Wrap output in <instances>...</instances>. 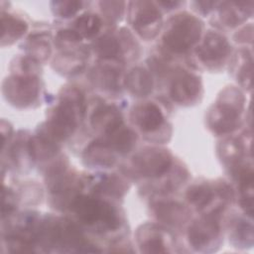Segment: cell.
<instances>
[{
	"label": "cell",
	"mask_w": 254,
	"mask_h": 254,
	"mask_svg": "<svg viewBox=\"0 0 254 254\" xmlns=\"http://www.w3.org/2000/svg\"><path fill=\"white\" fill-rule=\"evenodd\" d=\"M84 112L83 96L76 88L64 90L61 102L54 109L47 122V132L52 139L63 140L68 137L77 125V117Z\"/></svg>",
	"instance_id": "1"
},
{
	"label": "cell",
	"mask_w": 254,
	"mask_h": 254,
	"mask_svg": "<svg viewBox=\"0 0 254 254\" xmlns=\"http://www.w3.org/2000/svg\"><path fill=\"white\" fill-rule=\"evenodd\" d=\"M243 102V95L238 89L233 86L225 88L208 112L207 122L211 130L217 134H224L236 129Z\"/></svg>",
	"instance_id": "2"
},
{
	"label": "cell",
	"mask_w": 254,
	"mask_h": 254,
	"mask_svg": "<svg viewBox=\"0 0 254 254\" xmlns=\"http://www.w3.org/2000/svg\"><path fill=\"white\" fill-rule=\"evenodd\" d=\"M71 208L86 224H101L105 229L114 230L119 226V216L108 202L88 195H77L71 201Z\"/></svg>",
	"instance_id": "3"
},
{
	"label": "cell",
	"mask_w": 254,
	"mask_h": 254,
	"mask_svg": "<svg viewBox=\"0 0 254 254\" xmlns=\"http://www.w3.org/2000/svg\"><path fill=\"white\" fill-rule=\"evenodd\" d=\"M200 32L201 24L195 17L181 14L164 35V44L174 53H184L198 41Z\"/></svg>",
	"instance_id": "4"
},
{
	"label": "cell",
	"mask_w": 254,
	"mask_h": 254,
	"mask_svg": "<svg viewBox=\"0 0 254 254\" xmlns=\"http://www.w3.org/2000/svg\"><path fill=\"white\" fill-rule=\"evenodd\" d=\"M6 99L18 107L31 105L39 94V81L33 74L14 75L3 83Z\"/></svg>",
	"instance_id": "5"
},
{
	"label": "cell",
	"mask_w": 254,
	"mask_h": 254,
	"mask_svg": "<svg viewBox=\"0 0 254 254\" xmlns=\"http://www.w3.org/2000/svg\"><path fill=\"white\" fill-rule=\"evenodd\" d=\"M172 155L166 149L147 148L133 158L135 169L144 177L156 178L165 174L171 167Z\"/></svg>",
	"instance_id": "6"
},
{
	"label": "cell",
	"mask_w": 254,
	"mask_h": 254,
	"mask_svg": "<svg viewBox=\"0 0 254 254\" xmlns=\"http://www.w3.org/2000/svg\"><path fill=\"white\" fill-rule=\"evenodd\" d=\"M137 4L139 7L133 17V26L143 38L152 39L162 27L161 13L152 2L143 1Z\"/></svg>",
	"instance_id": "7"
},
{
	"label": "cell",
	"mask_w": 254,
	"mask_h": 254,
	"mask_svg": "<svg viewBox=\"0 0 254 254\" xmlns=\"http://www.w3.org/2000/svg\"><path fill=\"white\" fill-rule=\"evenodd\" d=\"M220 232L219 224L213 216H205L198 219L189 229L190 244L196 250L206 249Z\"/></svg>",
	"instance_id": "8"
},
{
	"label": "cell",
	"mask_w": 254,
	"mask_h": 254,
	"mask_svg": "<svg viewBox=\"0 0 254 254\" xmlns=\"http://www.w3.org/2000/svg\"><path fill=\"white\" fill-rule=\"evenodd\" d=\"M201 90L199 78L189 72L180 73L172 82L170 93L172 98L179 103H190Z\"/></svg>",
	"instance_id": "9"
},
{
	"label": "cell",
	"mask_w": 254,
	"mask_h": 254,
	"mask_svg": "<svg viewBox=\"0 0 254 254\" xmlns=\"http://www.w3.org/2000/svg\"><path fill=\"white\" fill-rule=\"evenodd\" d=\"M229 49V44L223 36L215 32H208L202 44L196 50V54L202 62L214 64L225 59Z\"/></svg>",
	"instance_id": "10"
},
{
	"label": "cell",
	"mask_w": 254,
	"mask_h": 254,
	"mask_svg": "<svg viewBox=\"0 0 254 254\" xmlns=\"http://www.w3.org/2000/svg\"><path fill=\"white\" fill-rule=\"evenodd\" d=\"M132 119L143 131H154L161 126L164 121V116L156 104L146 102L137 105L133 109Z\"/></svg>",
	"instance_id": "11"
},
{
	"label": "cell",
	"mask_w": 254,
	"mask_h": 254,
	"mask_svg": "<svg viewBox=\"0 0 254 254\" xmlns=\"http://www.w3.org/2000/svg\"><path fill=\"white\" fill-rule=\"evenodd\" d=\"M91 125L107 135L122 125L121 113L113 105L100 106L91 116Z\"/></svg>",
	"instance_id": "12"
},
{
	"label": "cell",
	"mask_w": 254,
	"mask_h": 254,
	"mask_svg": "<svg viewBox=\"0 0 254 254\" xmlns=\"http://www.w3.org/2000/svg\"><path fill=\"white\" fill-rule=\"evenodd\" d=\"M113 152L105 140H95L85 149L83 158L85 163L90 166L107 168L115 162Z\"/></svg>",
	"instance_id": "13"
},
{
	"label": "cell",
	"mask_w": 254,
	"mask_h": 254,
	"mask_svg": "<svg viewBox=\"0 0 254 254\" xmlns=\"http://www.w3.org/2000/svg\"><path fill=\"white\" fill-rule=\"evenodd\" d=\"M157 217L170 225H181L189 218V212L184 205L174 201H161L155 205Z\"/></svg>",
	"instance_id": "14"
},
{
	"label": "cell",
	"mask_w": 254,
	"mask_h": 254,
	"mask_svg": "<svg viewBox=\"0 0 254 254\" xmlns=\"http://www.w3.org/2000/svg\"><path fill=\"white\" fill-rule=\"evenodd\" d=\"M90 79L100 89L111 91L120 87V71L112 66L94 67L90 72Z\"/></svg>",
	"instance_id": "15"
},
{
	"label": "cell",
	"mask_w": 254,
	"mask_h": 254,
	"mask_svg": "<svg viewBox=\"0 0 254 254\" xmlns=\"http://www.w3.org/2000/svg\"><path fill=\"white\" fill-rule=\"evenodd\" d=\"M129 91L136 96H146L153 89V80L150 73L142 67L130 70L125 80Z\"/></svg>",
	"instance_id": "16"
},
{
	"label": "cell",
	"mask_w": 254,
	"mask_h": 254,
	"mask_svg": "<svg viewBox=\"0 0 254 254\" xmlns=\"http://www.w3.org/2000/svg\"><path fill=\"white\" fill-rule=\"evenodd\" d=\"M136 140L137 137L135 132L123 125L107 134V138L105 139L106 143L112 148V150L120 154L128 153L134 147Z\"/></svg>",
	"instance_id": "17"
},
{
	"label": "cell",
	"mask_w": 254,
	"mask_h": 254,
	"mask_svg": "<svg viewBox=\"0 0 254 254\" xmlns=\"http://www.w3.org/2000/svg\"><path fill=\"white\" fill-rule=\"evenodd\" d=\"M25 21L10 15H2V45L11 44L27 31Z\"/></svg>",
	"instance_id": "18"
},
{
	"label": "cell",
	"mask_w": 254,
	"mask_h": 254,
	"mask_svg": "<svg viewBox=\"0 0 254 254\" xmlns=\"http://www.w3.org/2000/svg\"><path fill=\"white\" fill-rule=\"evenodd\" d=\"M251 3H226V7L221 9V20L230 27H234L243 22L251 14L252 8H247Z\"/></svg>",
	"instance_id": "19"
},
{
	"label": "cell",
	"mask_w": 254,
	"mask_h": 254,
	"mask_svg": "<svg viewBox=\"0 0 254 254\" xmlns=\"http://www.w3.org/2000/svg\"><path fill=\"white\" fill-rule=\"evenodd\" d=\"M29 151L34 159L45 160L56 154L57 147L50 138L40 135L30 140Z\"/></svg>",
	"instance_id": "20"
},
{
	"label": "cell",
	"mask_w": 254,
	"mask_h": 254,
	"mask_svg": "<svg viewBox=\"0 0 254 254\" xmlns=\"http://www.w3.org/2000/svg\"><path fill=\"white\" fill-rule=\"evenodd\" d=\"M94 50L101 59H115L119 57L121 51L118 40L111 35L99 38L94 44Z\"/></svg>",
	"instance_id": "21"
},
{
	"label": "cell",
	"mask_w": 254,
	"mask_h": 254,
	"mask_svg": "<svg viewBox=\"0 0 254 254\" xmlns=\"http://www.w3.org/2000/svg\"><path fill=\"white\" fill-rule=\"evenodd\" d=\"M74 27L81 38H90L99 32L101 28V20L94 14H83L75 21Z\"/></svg>",
	"instance_id": "22"
},
{
	"label": "cell",
	"mask_w": 254,
	"mask_h": 254,
	"mask_svg": "<svg viewBox=\"0 0 254 254\" xmlns=\"http://www.w3.org/2000/svg\"><path fill=\"white\" fill-rule=\"evenodd\" d=\"M212 195V190L206 185H193L187 192L188 200L197 208H202L207 205Z\"/></svg>",
	"instance_id": "23"
},
{
	"label": "cell",
	"mask_w": 254,
	"mask_h": 254,
	"mask_svg": "<svg viewBox=\"0 0 254 254\" xmlns=\"http://www.w3.org/2000/svg\"><path fill=\"white\" fill-rule=\"evenodd\" d=\"M143 238H140V248L143 252L146 253H165L167 248L164 242L163 237L160 233L151 231L145 233Z\"/></svg>",
	"instance_id": "24"
},
{
	"label": "cell",
	"mask_w": 254,
	"mask_h": 254,
	"mask_svg": "<svg viewBox=\"0 0 254 254\" xmlns=\"http://www.w3.org/2000/svg\"><path fill=\"white\" fill-rule=\"evenodd\" d=\"M29 53L31 57H33L35 60L44 61L49 58L51 54L50 44L46 41V39L43 38V36H39V38L37 39L33 37L32 40L30 39Z\"/></svg>",
	"instance_id": "25"
},
{
	"label": "cell",
	"mask_w": 254,
	"mask_h": 254,
	"mask_svg": "<svg viewBox=\"0 0 254 254\" xmlns=\"http://www.w3.org/2000/svg\"><path fill=\"white\" fill-rule=\"evenodd\" d=\"M80 1H55L53 2L54 11L61 17H70L74 15L81 7Z\"/></svg>",
	"instance_id": "26"
},
{
	"label": "cell",
	"mask_w": 254,
	"mask_h": 254,
	"mask_svg": "<svg viewBox=\"0 0 254 254\" xmlns=\"http://www.w3.org/2000/svg\"><path fill=\"white\" fill-rule=\"evenodd\" d=\"M100 5L102 8V12L110 20H117L122 16L124 2L103 1V2H100Z\"/></svg>",
	"instance_id": "27"
},
{
	"label": "cell",
	"mask_w": 254,
	"mask_h": 254,
	"mask_svg": "<svg viewBox=\"0 0 254 254\" xmlns=\"http://www.w3.org/2000/svg\"><path fill=\"white\" fill-rule=\"evenodd\" d=\"M235 230V238L238 240V243H244L246 245L252 244L253 228L250 223L241 220L236 225Z\"/></svg>",
	"instance_id": "28"
},
{
	"label": "cell",
	"mask_w": 254,
	"mask_h": 254,
	"mask_svg": "<svg viewBox=\"0 0 254 254\" xmlns=\"http://www.w3.org/2000/svg\"><path fill=\"white\" fill-rule=\"evenodd\" d=\"M98 188L102 192H106L109 194H121L125 191L124 185L118 178L115 177L106 179L98 186Z\"/></svg>",
	"instance_id": "29"
},
{
	"label": "cell",
	"mask_w": 254,
	"mask_h": 254,
	"mask_svg": "<svg viewBox=\"0 0 254 254\" xmlns=\"http://www.w3.org/2000/svg\"><path fill=\"white\" fill-rule=\"evenodd\" d=\"M57 44L61 47L70 45L76 42H79L81 40V36L76 32L72 30H61L57 35Z\"/></svg>",
	"instance_id": "30"
}]
</instances>
